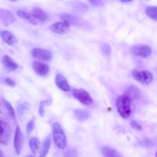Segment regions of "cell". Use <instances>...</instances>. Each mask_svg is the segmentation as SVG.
Wrapping results in <instances>:
<instances>
[{
	"label": "cell",
	"instance_id": "19",
	"mask_svg": "<svg viewBox=\"0 0 157 157\" xmlns=\"http://www.w3.org/2000/svg\"><path fill=\"white\" fill-rule=\"evenodd\" d=\"M51 143V137L50 136H48L43 142L40 157H44L47 155L50 148Z\"/></svg>",
	"mask_w": 157,
	"mask_h": 157
},
{
	"label": "cell",
	"instance_id": "12",
	"mask_svg": "<svg viewBox=\"0 0 157 157\" xmlns=\"http://www.w3.org/2000/svg\"><path fill=\"white\" fill-rule=\"evenodd\" d=\"M55 81L57 86L64 91H68L70 90V87L67 82L62 74H57L55 77Z\"/></svg>",
	"mask_w": 157,
	"mask_h": 157
},
{
	"label": "cell",
	"instance_id": "15",
	"mask_svg": "<svg viewBox=\"0 0 157 157\" xmlns=\"http://www.w3.org/2000/svg\"><path fill=\"white\" fill-rule=\"evenodd\" d=\"M2 40L9 45H12L17 42V39L14 36L7 31H2L0 33Z\"/></svg>",
	"mask_w": 157,
	"mask_h": 157
},
{
	"label": "cell",
	"instance_id": "25",
	"mask_svg": "<svg viewBox=\"0 0 157 157\" xmlns=\"http://www.w3.org/2000/svg\"><path fill=\"white\" fill-rule=\"evenodd\" d=\"M48 101H42L40 105L39 108V113L41 117H43L44 114V107L46 104L48 103Z\"/></svg>",
	"mask_w": 157,
	"mask_h": 157
},
{
	"label": "cell",
	"instance_id": "14",
	"mask_svg": "<svg viewBox=\"0 0 157 157\" xmlns=\"http://www.w3.org/2000/svg\"><path fill=\"white\" fill-rule=\"evenodd\" d=\"M2 63L6 69L10 71L15 70L18 67L17 63L8 55H5L3 56Z\"/></svg>",
	"mask_w": 157,
	"mask_h": 157
},
{
	"label": "cell",
	"instance_id": "6",
	"mask_svg": "<svg viewBox=\"0 0 157 157\" xmlns=\"http://www.w3.org/2000/svg\"><path fill=\"white\" fill-rule=\"evenodd\" d=\"M10 130L7 124L0 119V144H6L9 140Z\"/></svg>",
	"mask_w": 157,
	"mask_h": 157
},
{
	"label": "cell",
	"instance_id": "5",
	"mask_svg": "<svg viewBox=\"0 0 157 157\" xmlns=\"http://www.w3.org/2000/svg\"><path fill=\"white\" fill-rule=\"evenodd\" d=\"M131 52L135 56L146 58L151 54V50L147 45L139 44L133 46L131 49Z\"/></svg>",
	"mask_w": 157,
	"mask_h": 157
},
{
	"label": "cell",
	"instance_id": "26",
	"mask_svg": "<svg viewBox=\"0 0 157 157\" xmlns=\"http://www.w3.org/2000/svg\"><path fill=\"white\" fill-rule=\"evenodd\" d=\"M130 125L132 128L136 130L140 131L142 129L141 125L134 120L130 121Z\"/></svg>",
	"mask_w": 157,
	"mask_h": 157
},
{
	"label": "cell",
	"instance_id": "3",
	"mask_svg": "<svg viewBox=\"0 0 157 157\" xmlns=\"http://www.w3.org/2000/svg\"><path fill=\"white\" fill-rule=\"evenodd\" d=\"M132 75L136 80L144 84H150L153 80L152 74L147 70L140 71L136 69L133 70Z\"/></svg>",
	"mask_w": 157,
	"mask_h": 157
},
{
	"label": "cell",
	"instance_id": "22",
	"mask_svg": "<svg viewBox=\"0 0 157 157\" xmlns=\"http://www.w3.org/2000/svg\"><path fill=\"white\" fill-rule=\"evenodd\" d=\"M63 21H65L71 25L75 24L77 22L76 18L73 16L68 14H63L60 16Z\"/></svg>",
	"mask_w": 157,
	"mask_h": 157
},
{
	"label": "cell",
	"instance_id": "27",
	"mask_svg": "<svg viewBox=\"0 0 157 157\" xmlns=\"http://www.w3.org/2000/svg\"><path fill=\"white\" fill-rule=\"evenodd\" d=\"M5 83L10 86L14 87L15 85L14 81L9 78H6L5 80Z\"/></svg>",
	"mask_w": 157,
	"mask_h": 157
},
{
	"label": "cell",
	"instance_id": "9",
	"mask_svg": "<svg viewBox=\"0 0 157 157\" xmlns=\"http://www.w3.org/2000/svg\"><path fill=\"white\" fill-rule=\"evenodd\" d=\"M70 26L67 22L63 21L52 24L50 27V29L53 33L63 34L67 32Z\"/></svg>",
	"mask_w": 157,
	"mask_h": 157
},
{
	"label": "cell",
	"instance_id": "23",
	"mask_svg": "<svg viewBox=\"0 0 157 157\" xmlns=\"http://www.w3.org/2000/svg\"><path fill=\"white\" fill-rule=\"evenodd\" d=\"M3 101L9 114L12 117H14L15 116V113L12 105L8 101L5 99H3Z\"/></svg>",
	"mask_w": 157,
	"mask_h": 157
},
{
	"label": "cell",
	"instance_id": "29",
	"mask_svg": "<svg viewBox=\"0 0 157 157\" xmlns=\"http://www.w3.org/2000/svg\"><path fill=\"white\" fill-rule=\"evenodd\" d=\"M90 3L95 6H99L101 4V0H87Z\"/></svg>",
	"mask_w": 157,
	"mask_h": 157
},
{
	"label": "cell",
	"instance_id": "33",
	"mask_svg": "<svg viewBox=\"0 0 157 157\" xmlns=\"http://www.w3.org/2000/svg\"><path fill=\"white\" fill-rule=\"evenodd\" d=\"M11 1H16V0H10Z\"/></svg>",
	"mask_w": 157,
	"mask_h": 157
},
{
	"label": "cell",
	"instance_id": "32",
	"mask_svg": "<svg viewBox=\"0 0 157 157\" xmlns=\"http://www.w3.org/2000/svg\"><path fill=\"white\" fill-rule=\"evenodd\" d=\"M1 112H1V109H0V113H1Z\"/></svg>",
	"mask_w": 157,
	"mask_h": 157
},
{
	"label": "cell",
	"instance_id": "4",
	"mask_svg": "<svg viewBox=\"0 0 157 157\" xmlns=\"http://www.w3.org/2000/svg\"><path fill=\"white\" fill-rule=\"evenodd\" d=\"M73 96L82 103L86 105H90L93 100L89 93L82 89H75L73 90Z\"/></svg>",
	"mask_w": 157,
	"mask_h": 157
},
{
	"label": "cell",
	"instance_id": "2",
	"mask_svg": "<svg viewBox=\"0 0 157 157\" xmlns=\"http://www.w3.org/2000/svg\"><path fill=\"white\" fill-rule=\"evenodd\" d=\"M52 132L54 142L59 148L63 149L66 146L67 140L65 133L60 124L55 122L53 125Z\"/></svg>",
	"mask_w": 157,
	"mask_h": 157
},
{
	"label": "cell",
	"instance_id": "30",
	"mask_svg": "<svg viewBox=\"0 0 157 157\" xmlns=\"http://www.w3.org/2000/svg\"><path fill=\"white\" fill-rule=\"evenodd\" d=\"M4 156V154L2 150L0 148V157Z\"/></svg>",
	"mask_w": 157,
	"mask_h": 157
},
{
	"label": "cell",
	"instance_id": "13",
	"mask_svg": "<svg viewBox=\"0 0 157 157\" xmlns=\"http://www.w3.org/2000/svg\"><path fill=\"white\" fill-rule=\"evenodd\" d=\"M32 17L37 21L44 22L48 19V14L41 9L36 7L32 10L30 13Z\"/></svg>",
	"mask_w": 157,
	"mask_h": 157
},
{
	"label": "cell",
	"instance_id": "8",
	"mask_svg": "<svg viewBox=\"0 0 157 157\" xmlns=\"http://www.w3.org/2000/svg\"><path fill=\"white\" fill-rule=\"evenodd\" d=\"M24 136L20 128H16L14 139V146L16 153L19 155L21 150L24 143Z\"/></svg>",
	"mask_w": 157,
	"mask_h": 157
},
{
	"label": "cell",
	"instance_id": "10",
	"mask_svg": "<svg viewBox=\"0 0 157 157\" xmlns=\"http://www.w3.org/2000/svg\"><path fill=\"white\" fill-rule=\"evenodd\" d=\"M125 94L130 100H136L141 97L140 92L135 86L131 85L128 86L125 90Z\"/></svg>",
	"mask_w": 157,
	"mask_h": 157
},
{
	"label": "cell",
	"instance_id": "1",
	"mask_svg": "<svg viewBox=\"0 0 157 157\" xmlns=\"http://www.w3.org/2000/svg\"><path fill=\"white\" fill-rule=\"evenodd\" d=\"M116 105L122 117L127 119L130 117L131 113L130 100L126 95L124 94L119 96L117 99Z\"/></svg>",
	"mask_w": 157,
	"mask_h": 157
},
{
	"label": "cell",
	"instance_id": "21",
	"mask_svg": "<svg viewBox=\"0 0 157 157\" xmlns=\"http://www.w3.org/2000/svg\"><path fill=\"white\" fill-rule=\"evenodd\" d=\"M157 7L155 6H148L145 10L146 14L152 19L157 21Z\"/></svg>",
	"mask_w": 157,
	"mask_h": 157
},
{
	"label": "cell",
	"instance_id": "7",
	"mask_svg": "<svg viewBox=\"0 0 157 157\" xmlns=\"http://www.w3.org/2000/svg\"><path fill=\"white\" fill-rule=\"evenodd\" d=\"M31 54L34 58L43 61H48L52 57V53L49 50L40 48L33 49Z\"/></svg>",
	"mask_w": 157,
	"mask_h": 157
},
{
	"label": "cell",
	"instance_id": "16",
	"mask_svg": "<svg viewBox=\"0 0 157 157\" xmlns=\"http://www.w3.org/2000/svg\"><path fill=\"white\" fill-rule=\"evenodd\" d=\"M74 115L77 120L80 122H83L88 118L90 113L86 109H76L74 111Z\"/></svg>",
	"mask_w": 157,
	"mask_h": 157
},
{
	"label": "cell",
	"instance_id": "24",
	"mask_svg": "<svg viewBox=\"0 0 157 157\" xmlns=\"http://www.w3.org/2000/svg\"><path fill=\"white\" fill-rule=\"evenodd\" d=\"M35 123V117L33 118L28 123L26 128L27 133H30L33 129Z\"/></svg>",
	"mask_w": 157,
	"mask_h": 157
},
{
	"label": "cell",
	"instance_id": "18",
	"mask_svg": "<svg viewBox=\"0 0 157 157\" xmlns=\"http://www.w3.org/2000/svg\"><path fill=\"white\" fill-rule=\"evenodd\" d=\"M102 155L105 157H121V154L115 149L108 146H104L101 149Z\"/></svg>",
	"mask_w": 157,
	"mask_h": 157
},
{
	"label": "cell",
	"instance_id": "17",
	"mask_svg": "<svg viewBox=\"0 0 157 157\" xmlns=\"http://www.w3.org/2000/svg\"><path fill=\"white\" fill-rule=\"evenodd\" d=\"M29 144L33 153L34 155L40 153L41 147L39 140L36 137L31 138L29 141Z\"/></svg>",
	"mask_w": 157,
	"mask_h": 157
},
{
	"label": "cell",
	"instance_id": "28",
	"mask_svg": "<svg viewBox=\"0 0 157 157\" xmlns=\"http://www.w3.org/2000/svg\"><path fill=\"white\" fill-rule=\"evenodd\" d=\"M141 145L146 147H150L153 144V142L150 140L146 139L141 142Z\"/></svg>",
	"mask_w": 157,
	"mask_h": 157
},
{
	"label": "cell",
	"instance_id": "31",
	"mask_svg": "<svg viewBox=\"0 0 157 157\" xmlns=\"http://www.w3.org/2000/svg\"><path fill=\"white\" fill-rule=\"evenodd\" d=\"M121 1L124 2H130L132 0H120Z\"/></svg>",
	"mask_w": 157,
	"mask_h": 157
},
{
	"label": "cell",
	"instance_id": "11",
	"mask_svg": "<svg viewBox=\"0 0 157 157\" xmlns=\"http://www.w3.org/2000/svg\"><path fill=\"white\" fill-rule=\"evenodd\" d=\"M33 67L35 72L41 76L46 75L50 69L49 67L47 64L37 61H35L33 63Z\"/></svg>",
	"mask_w": 157,
	"mask_h": 157
},
{
	"label": "cell",
	"instance_id": "20",
	"mask_svg": "<svg viewBox=\"0 0 157 157\" xmlns=\"http://www.w3.org/2000/svg\"><path fill=\"white\" fill-rule=\"evenodd\" d=\"M16 14L20 18L28 20L33 25H36V21L32 17L31 13L24 11L18 10L17 11Z\"/></svg>",
	"mask_w": 157,
	"mask_h": 157
}]
</instances>
